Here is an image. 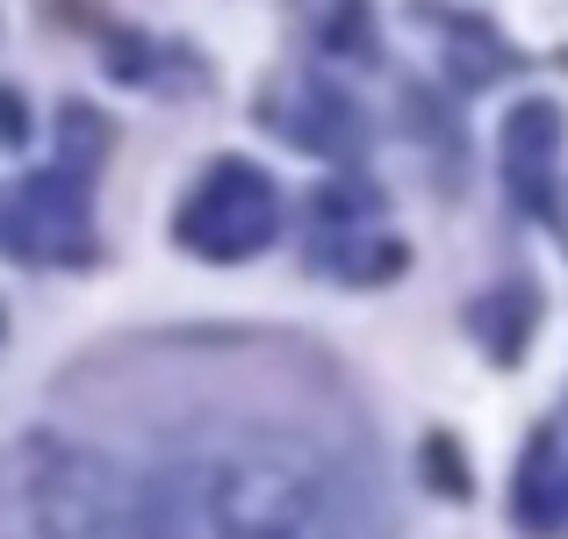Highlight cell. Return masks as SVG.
<instances>
[{"instance_id": "3", "label": "cell", "mask_w": 568, "mask_h": 539, "mask_svg": "<svg viewBox=\"0 0 568 539\" xmlns=\"http://www.w3.org/2000/svg\"><path fill=\"white\" fill-rule=\"evenodd\" d=\"M511 526L526 539H568V446L555 425H540L511 475Z\"/></svg>"}, {"instance_id": "10", "label": "cell", "mask_w": 568, "mask_h": 539, "mask_svg": "<svg viewBox=\"0 0 568 539\" xmlns=\"http://www.w3.org/2000/svg\"><path fill=\"white\" fill-rule=\"evenodd\" d=\"M80 144V159H101L109 152V123H101L94 109H65V152Z\"/></svg>"}, {"instance_id": "4", "label": "cell", "mask_w": 568, "mask_h": 539, "mask_svg": "<svg viewBox=\"0 0 568 539\" xmlns=\"http://www.w3.org/2000/svg\"><path fill=\"white\" fill-rule=\"evenodd\" d=\"M80 187L72 180H29L22 187V216L0 223V245L8 252H72L80 245Z\"/></svg>"}, {"instance_id": "1", "label": "cell", "mask_w": 568, "mask_h": 539, "mask_svg": "<svg viewBox=\"0 0 568 539\" xmlns=\"http://www.w3.org/2000/svg\"><path fill=\"white\" fill-rule=\"evenodd\" d=\"M152 539H361L338 468L303 439H237L144 504Z\"/></svg>"}, {"instance_id": "2", "label": "cell", "mask_w": 568, "mask_h": 539, "mask_svg": "<svg viewBox=\"0 0 568 539\" xmlns=\"http://www.w3.org/2000/svg\"><path fill=\"white\" fill-rule=\"evenodd\" d=\"M274 231H281V194L252 159H216L202 173V187L181 202V216H173V237L194 260H216V266H237L252 252H266Z\"/></svg>"}, {"instance_id": "7", "label": "cell", "mask_w": 568, "mask_h": 539, "mask_svg": "<svg viewBox=\"0 0 568 539\" xmlns=\"http://www.w3.org/2000/svg\"><path fill=\"white\" fill-rule=\"evenodd\" d=\"M532 317H540L532 288H511V295H497V309H489L483 338H489V353H497L504 367H518V359H526V346H532Z\"/></svg>"}, {"instance_id": "6", "label": "cell", "mask_w": 568, "mask_h": 539, "mask_svg": "<svg viewBox=\"0 0 568 539\" xmlns=\"http://www.w3.org/2000/svg\"><path fill=\"white\" fill-rule=\"evenodd\" d=\"M417 475H425V489H432V497H446V504H468L475 497L468 446H460L454 431H425V439H417Z\"/></svg>"}, {"instance_id": "8", "label": "cell", "mask_w": 568, "mask_h": 539, "mask_svg": "<svg viewBox=\"0 0 568 539\" xmlns=\"http://www.w3.org/2000/svg\"><path fill=\"white\" fill-rule=\"evenodd\" d=\"M346 281H396L403 266H410V252H403V237H367L361 252H346Z\"/></svg>"}, {"instance_id": "5", "label": "cell", "mask_w": 568, "mask_h": 539, "mask_svg": "<svg viewBox=\"0 0 568 539\" xmlns=\"http://www.w3.org/2000/svg\"><path fill=\"white\" fill-rule=\"evenodd\" d=\"M555 152H561V109L555 101H518L504 115V173L518 180L526 202H540V180L555 166Z\"/></svg>"}, {"instance_id": "9", "label": "cell", "mask_w": 568, "mask_h": 539, "mask_svg": "<svg viewBox=\"0 0 568 539\" xmlns=\"http://www.w3.org/2000/svg\"><path fill=\"white\" fill-rule=\"evenodd\" d=\"M317 223H361L367 209H375V194L361 187V180H338V187H317Z\"/></svg>"}, {"instance_id": "11", "label": "cell", "mask_w": 568, "mask_h": 539, "mask_svg": "<svg viewBox=\"0 0 568 539\" xmlns=\"http://www.w3.org/2000/svg\"><path fill=\"white\" fill-rule=\"evenodd\" d=\"M22 138H29V109L14 87H0V144H22Z\"/></svg>"}]
</instances>
